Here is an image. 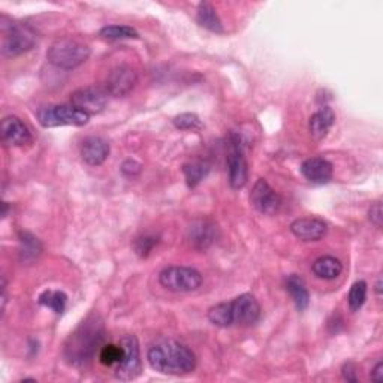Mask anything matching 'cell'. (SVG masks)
<instances>
[{
  "label": "cell",
  "instance_id": "4fadbf2b",
  "mask_svg": "<svg viewBox=\"0 0 383 383\" xmlns=\"http://www.w3.org/2000/svg\"><path fill=\"white\" fill-rule=\"evenodd\" d=\"M217 227L210 219H195L187 228L189 244L196 250H206L216 241Z\"/></svg>",
  "mask_w": 383,
  "mask_h": 383
},
{
  "label": "cell",
  "instance_id": "9a60e30c",
  "mask_svg": "<svg viewBox=\"0 0 383 383\" xmlns=\"http://www.w3.org/2000/svg\"><path fill=\"white\" fill-rule=\"evenodd\" d=\"M2 140L6 145H26L32 141L29 128L15 116H8L2 120Z\"/></svg>",
  "mask_w": 383,
  "mask_h": 383
},
{
  "label": "cell",
  "instance_id": "1f68e13d",
  "mask_svg": "<svg viewBox=\"0 0 383 383\" xmlns=\"http://www.w3.org/2000/svg\"><path fill=\"white\" fill-rule=\"evenodd\" d=\"M368 219L375 224L376 228H382V220H383V213H382V204L380 202H375L373 206L370 207L368 211Z\"/></svg>",
  "mask_w": 383,
  "mask_h": 383
},
{
  "label": "cell",
  "instance_id": "4dcf8cb0",
  "mask_svg": "<svg viewBox=\"0 0 383 383\" xmlns=\"http://www.w3.org/2000/svg\"><path fill=\"white\" fill-rule=\"evenodd\" d=\"M142 170V166L140 162L137 161H133V159H128L123 162L121 165V173L123 175H126V177H135V175H138Z\"/></svg>",
  "mask_w": 383,
  "mask_h": 383
},
{
  "label": "cell",
  "instance_id": "2e32d148",
  "mask_svg": "<svg viewBox=\"0 0 383 383\" xmlns=\"http://www.w3.org/2000/svg\"><path fill=\"white\" fill-rule=\"evenodd\" d=\"M301 173L313 184H326L332 178V165L323 157H311L301 165Z\"/></svg>",
  "mask_w": 383,
  "mask_h": 383
},
{
  "label": "cell",
  "instance_id": "5bb4252c",
  "mask_svg": "<svg viewBox=\"0 0 383 383\" xmlns=\"http://www.w3.org/2000/svg\"><path fill=\"white\" fill-rule=\"evenodd\" d=\"M290 232L301 241H319L328 232V224L318 217H302L292 222Z\"/></svg>",
  "mask_w": 383,
  "mask_h": 383
},
{
  "label": "cell",
  "instance_id": "603a6c76",
  "mask_svg": "<svg viewBox=\"0 0 383 383\" xmlns=\"http://www.w3.org/2000/svg\"><path fill=\"white\" fill-rule=\"evenodd\" d=\"M210 168L206 162L202 161H194L190 163H186L183 166V173H184V177H186V183L190 189L196 187L202 180L206 178V175L208 174Z\"/></svg>",
  "mask_w": 383,
  "mask_h": 383
},
{
  "label": "cell",
  "instance_id": "7c38bea8",
  "mask_svg": "<svg viewBox=\"0 0 383 383\" xmlns=\"http://www.w3.org/2000/svg\"><path fill=\"white\" fill-rule=\"evenodd\" d=\"M250 204L256 211L273 216L283 206V201L273 190V187L267 183V180L259 178L250 192Z\"/></svg>",
  "mask_w": 383,
  "mask_h": 383
},
{
  "label": "cell",
  "instance_id": "f546056e",
  "mask_svg": "<svg viewBox=\"0 0 383 383\" xmlns=\"http://www.w3.org/2000/svg\"><path fill=\"white\" fill-rule=\"evenodd\" d=\"M157 243H159V238H157V236L142 235V236H140V238L135 240V243H133L135 252H137V255L141 257H147L152 253V250L154 249V246H157Z\"/></svg>",
  "mask_w": 383,
  "mask_h": 383
},
{
  "label": "cell",
  "instance_id": "cb8c5ba5",
  "mask_svg": "<svg viewBox=\"0 0 383 383\" xmlns=\"http://www.w3.org/2000/svg\"><path fill=\"white\" fill-rule=\"evenodd\" d=\"M38 302L41 304V306L53 310L54 313L62 314L66 309L67 297L62 290H45L39 295Z\"/></svg>",
  "mask_w": 383,
  "mask_h": 383
},
{
  "label": "cell",
  "instance_id": "d6a6232c",
  "mask_svg": "<svg viewBox=\"0 0 383 383\" xmlns=\"http://www.w3.org/2000/svg\"><path fill=\"white\" fill-rule=\"evenodd\" d=\"M342 375L344 377V380L347 382H358V377H356V365L354 363H346L342 368Z\"/></svg>",
  "mask_w": 383,
  "mask_h": 383
},
{
  "label": "cell",
  "instance_id": "52a82bcc",
  "mask_svg": "<svg viewBox=\"0 0 383 383\" xmlns=\"http://www.w3.org/2000/svg\"><path fill=\"white\" fill-rule=\"evenodd\" d=\"M159 283L171 292H194L202 285V276L189 267H168L161 271Z\"/></svg>",
  "mask_w": 383,
  "mask_h": 383
},
{
  "label": "cell",
  "instance_id": "ba28073f",
  "mask_svg": "<svg viewBox=\"0 0 383 383\" xmlns=\"http://www.w3.org/2000/svg\"><path fill=\"white\" fill-rule=\"evenodd\" d=\"M120 346L123 349V358L119 365L114 368V375L123 382L137 379L141 375L142 363L140 354V343L135 335H125L120 339Z\"/></svg>",
  "mask_w": 383,
  "mask_h": 383
},
{
  "label": "cell",
  "instance_id": "6da1fadb",
  "mask_svg": "<svg viewBox=\"0 0 383 383\" xmlns=\"http://www.w3.org/2000/svg\"><path fill=\"white\" fill-rule=\"evenodd\" d=\"M105 337L104 321L99 314L88 316L76 326L75 331L67 337L63 349V356L67 364L74 367L87 365L100 351Z\"/></svg>",
  "mask_w": 383,
  "mask_h": 383
},
{
  "label": "cell",
  "instance_id": "836d02e7",
  "mask_svg": "<svg viewBox=\"0 0 383 383\" xmlns=\"http://www.w3.org/2000/svg\"><path fill=\"white\" fill-rule=\"evenodd\" d=\"M371 380L376 382V383H382L383 382V363L382 361H379L375 365L373 371H371Z\"/></svg>",
  "mask_w": 383,
  "mask_h": 383
},
{
  "label": "cell",
  "instance_id": "e575fe53",
  "mask_svg": "<svg viewBox=\"0 0 383 383\" xmlns=\"http://www.w3.org/2000/svg\"><path fill=\"white\" fill-rule=\"evenodd\" d=\"M376 294L380 297L382 295V278L377 280V283H376Z\"/></svg>",
  "mask_w": 383,
  "mask_h": 383
},
{
  "label": "cell",
  "instance_id": "9c48e42d",
  "mask_svg": "<svg viewBox=\"0 0 383 383\" xmlns=\"http://www.w3.org/2000/svg\"><path fill=\"white\" fill-rule=\"evenodd\" d=\"M108 93L99 87H83L71 95V105L87 116L100 114L107 107Z\"/></svg>",
  "mask_w": 383,
  "mask_h": 383
},
{
  "label": "cell",
  "instance_id": "d6986e66",
  "mask_svg": "<svg viewBox=\"0 0 383 383\" xmlns=\"http://www.w3.org/2000/svg\"><path fill=\"white\" fill-rule=\"evenodd\" d=\"M18 240H20V261L27 265L38 261V257L42 253V244L36 236L30 232L21 231L18 234Z\"/></svg>",
  "mask_w": 383,
  "mask_h": 383
},
{
  "label": "cell",
  "instance_id": "44dd1931",
  "mask_svg": "<svg viewBox=\"0 0 383 383\" xmlns=\"http://www.w3.org/2000/svg\"><path fill=\"white\" fill-rule=\"evenodd\" d=\"M286 290L289 292L292 300H294L295 307L298 309V311H304L309 307V302H310L309 290L306 288V283H304V280L300 276L292 274L288 277Z\"/></svg>",
  "mask_w": 383,
  "mask_h": 383
},
{
  "label": "cell",
  "instance_id": "e0dca14e",
  "mask_svg": "<svg viewBox=\"0 0 383 383\" xmlns=\"http://www.w3.org/2000/svg\"><path fill=\"white\" fill-rule=\"evenodd\" d=\"M109 156V144L100 137H88L81 144V157L90 166L102 165Z\"/></svg>",
  "mask_w": 383,
  "mask_h": 383
},
{
  "label": "cell",
  "instance_id": "30bf717a",
  "mask_svg": "<svg viewBox=\"0 0 383 383\" xmlns=\"http://www.w3.org/2000/svg\"><path fill=\"white\" fill-rule=\"evenodd\" d=\"M232 325L252 326L261 318V306L252 294H243L229 301Z\"/></svg>",
  "mask_w": 383,
  "mask_h": 383
},
{
  "label": "cell",
  "instance_id": "5b68a950",
  "mask_svg": "<svg viewBox=\"0 0 383 383\" xmlns=\"http://www.w3.org/2000/svg\"><path fill=\"white\" fill-rule=\"evenodd\" d=\"M36 117L42 128L59 126H84L88 123L90 116L84 114L74 105H47L38 109Z\"/></svg>",
  "mask_w": 383,
  "mask_h": 383
},
{
  "label": "cell",
  "instance_id": "7402d4cb",
  "mask_svg": "<svg viewBox=\"0 0 383 383\" xmlns=\"http://www.w3.org/2000/svg\"><path fill=\"white\" fill-rule=\"evenodd\" d=\"M343 271V265L334 256H322L313 264V273L323 280H334Z\"/></svg>",
  "mask_w": 383,
  "mask_h": 383
},
{
  "label": "cell",
  "instance_id": "8992f818",
  "mask_svg": "<svg viewBox=\"0 0 383 383\" xmlns=\"http://www.w3.org/2000/svg\"><path fill=\"white\" fill-rule=\"evenodd\" d=\"M228 177L232 189H241L249 180V165H247L241 137L231 133L228 140Z\"/></svg>",
  "mask_w": 383,
  "mask_h": 383
},
{
  "label": "cell",
  "instance_id": "7a4b0ae2",
  "mask_svg": "<svg viewBox=\"0 0 383 383\" xmlns=\"http://www.w3.org/2000/svg\"><path fill=\"white\" fill-rule=\"evenodd\" d=\"M149 364L162 375L182 376L192 373L196 367V356L190 349L175 340L154 343L147 354Z\"/></svg>",
  "mask_w": 383,
  "mask_h": 383
},
{
  "label": "cell",
  "instance_id": "ac0fdd59",
  "mask_svg": "<svg viewBox=\"0 0 383 383\" xmlns=\"http://www.w3.org/2000/svg\"><path fill=\"white\" fill-rule=\"evenodd\" d=\"M335 121V114L330 107H323L309 120V130L314 140H323L331 130Z\"/></svg>",
  "mask_w": 383,
  "mask_h": 383
},
{
  "label": "cell",
  "instance_id": "d590c367",
  "mask_svg": "<svg viewBox=\"0 0 383 383\" xmlns=\"http://www.w3.org/2000/svg\"><path fill=\"white\" fill-rule=\"evenodd\" d=\"M4 217L8 216V202H4V214H2Z\"/></svg>",
  "mask_w": 383,
  "mask_h": 383
},
{
  "label": "cell",
  "instance_id": "484cf974",
  "mask_svg": "<svg viewBox=\"0 0 383 383\" xmlns=\"http://www.w3.org/2000/svg\"><path fill=\"white\" fill-rule=\"evenodd\" d=\"M208 319L211 323L216 326H222V328H228L232 326L231 311H229V302H220L217 306H214L208 310Z\"/></svg>",
  "mask_w": 383,
  "mask_h": 383
},
{
  "label": "cell",
  "instance_id": "277c9868",
  "mask_svg": "<svg viewBox=\"0 0 383 383\" xmlns=\"http://www.w3.org/2000/svg\"><path fill=\"white\" fill-rule=\"evenodd\" d=\"M38 42L36 32L22 22H5L2 18V54L5 58H18L30 51Z\"/></svg>",
  "mask_w": 383,
  "mask_h": 383
},
{
  "label": "cell",
  "instance_id": "d4e9b609",
  "mask_svg": "<svg viewBox=\"0 0 383 383\" xmlns=\"http://www.w3.org/2000/svg\"><path fill=\"white\" fill-rule=\"evenodd\" d=\"M99 35L108 41H119V39H138V32L130 26H107L100 29Z\"/></svg>",
  "mask_w": 383,
  "mask_h": 383
},
{
  "label": "cell",
  "instance_id": "3957f363",
  "mask_svg": "<svg viewBox=\"0 0 383 383\" xmlns=\"http://www.w3.org/2000/svg\"><path fill=\"white\" fill-rule=\"evenodd\" d=\"M90 58V48L86 43L71 39L60 38L54 41L47 51V60L59 69L71 71L81 66Z\"/></svg>",
  "mask_w": 383,
  "mask_h": 383
},
{
  "label": "cell",
  "instance_id": "f1b7e54d",
  "mask_svg": "<svg viewBox=\"0 0 383 383\" xmlns=\"http://www.w3.org/2000/svg\"><path fill=\"white\" fill-rule=\"evenodd\" d=\"M174 126L180 130H198L202 128V121L196 114L192 112H183V114L177 116L174 120Z\"/></svg>",
  "mask_w": 383,
  "mask_h": 383
},
{
  "label": "cell",
  "instance_id": "ffe728a7",
  "mask_svg": "<svg viewBox=\"0 0 383 383\" xmlns=\"http://www.w3.org/2000/svg\"><path fill=\"white\" fill-rule=\"evenodd\" d=\"M196 21L201 27L207 29L211 33H217V35H220V33L224 32L216 9H214V6L208 2H201L198 5Z\"/></svg>",
  "mask_w": 383,
  "mask_h": 383
},
{
  "label": "cell",
  "instance_id": "4316f807",
  "mask_svg": "<svg viewBox=\"0 0 383 383\" xmlns=\"http://www.w3.org/2000/svg\"><path fill=\"white\" fill-rule=\"evenodd\" d=\"M123 358V349L119 344H104L99 351V361L105 367L116 368Z\"/></svg>",
  "mask_w": 383,
  "mask_h": 383
},
{
  "label": "cell",
  "instance_id": "8fae6325",
  "mask_svg": "<svg viewBox=\"0 0 383 383\" xmlns=\"http://www.w3.org/2000/svg\"><path fill=\"white\" fill-rule=\"evenodd\" d=\"M138 83V75L128 65L116 66L107 76L105 92L114 98H123L129 95Z\"/></svg>",
  "mask_w": 383,
  "mask_h": 383
},
{
  "label": "cell",
  "instance_id": "83f0119b",
  "mask_svg": "<svg viewBox=\"0 0 383 383\" xmlns=\"http://www.w3.org/2000/svg\"><path fill=\"white\" fill-rule=\"evenodd\" d=\"M365 300H367V283L364 280L355 281L347 297L349 309H351V311H358L364 306Z\"/></svg>",
  "mask_w": 383,
  "mask_h": 383
}]
</instances>
